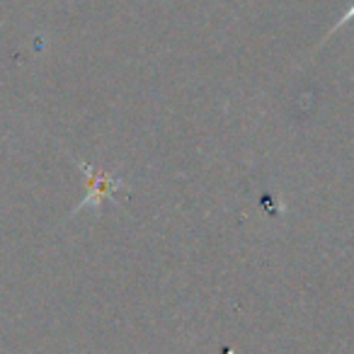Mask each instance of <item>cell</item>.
I'll return each instance as SVG.
<instances>
[{"mask_svg": "<svg viewBox=\"0 0 354 354\" xmlns=\"http://www.w3.org/2000/svg\"><path fill=\"white\" fill-rule=\"evenodd\" d=\"M78 167H80V172L88 177L90 192L85 194L83 202H80L78 207L71 212V216H73V214H78V212H83V209L100 207L104 199L112 197V194H117L119 189L124 187V183L119 180V177H112V175H107V172H102V170H95V167H90L88 162L78 160Z\"/></svg>", "mask_w": 354, "mask_h": 354, "instance_id": "cell-1", "label": "cell"}, {"mask_svg": "<svg viewBox=\"0 0 354 354\" xmlns=\"http://www.w3.org/2000/svg\"><path fill=\"white\" fill-rule=\"evenodd\" d=\"M349 20H354V0H352V6L347 8V12H344V15L339 17V22H335V25H333V30H330V35H333V32H337L342 25H347ZM330 35H328V37H330Z\"/></svg>", "mask_w": 354, "mask_h": 354, "instance_id": "cell-2", "label": "cell"}]
</instances>
